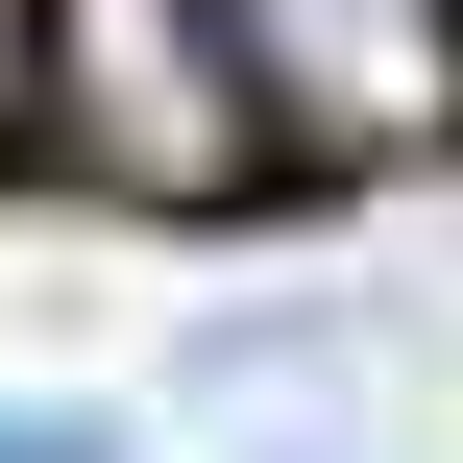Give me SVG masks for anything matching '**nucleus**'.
Instances as JSON below:
<instances>
[{
    "label": "nucleus",
    "instance_id": "3",
    "mask_svg": "<svg viewBox=\"0 0 463 463\" xmlns=\"http://www.w3.org/2000/svg\"><path fill=\"white\" fill-rule=\"evenodd\" d=\"M0 463H122V439H98L73 391H0Z\"/></svg>",
    "mask_w": 463,
    "mask_h": 463
},
{
    "label": "nucleus",
    "instance_id": "1",
    "mask_svg": "<svg viewBox=\"0 0 463 463\" xmlns=\"http://www.w3.org/2000/svg\"><path fill=\"white\" fill-rule=\"evenodd\" d=\"M24 122L122 220H244L269 195V122L220 73V0H24Z\"/></svg>",
    "mask_w": 463,
    "mask_h": 463
},
{
    "label": "nucleus",
    "instance_id": "4",
    "mask_svg": "<svg viewBox=\"0 0 463 463\" xmlns=\"http://www.w3.org/2000/svg\"><path fill=\"white\" fill-rule=\"evenodd\" d=\"M244 463H342V439H317V415H244Z\"/></svg>",
    "mask_w": 463,
    "mask_h": 463
},
{
    "label": "nucleus",
    "instance_id": "2",
    "mask_svg": "<svg viewBox=\"0 0 463 463\" xmlns=\"http://www.w3.org/2000/svg\"><path fill=\"white\" fill-rule=\"evenodd\" d=\"M220 73L269 171H415L463 146V0H220Z\"/></svg>",
    "mask_w": 463,
    "mask_h": 463
},
{
    "label": "nucleus",
    "instance_id": "5",
    "mask_svg": "<svg viewBox=\"0 0 463 463\" xmlns=\"http://www.w3.org/2000/svg\"><path fill=\"white\" fill-rule=\"evenodd\" d=\"M0 122H24V0H0Z\"/></svg>",
    "mask_w": 463,
    "mask_h": 463
}]
</instances>
